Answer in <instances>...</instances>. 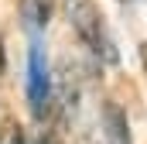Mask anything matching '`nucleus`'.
Returning <instances> with one entry per match:
<instances>
[{"label":"nucleus","instance_id":"obj_2","mask_svg":"<svg viewBox=\"0 0 147 144\" xmlns=\"http://www.w3.org/2000/svg\"><path fill=\"white\" fill-rule=\"evenodd\" d=\"M28 103L34 120L48 117L51 107V69H48V55L41 48V41H31L28 48Z\"/></svg>","mask_w":147,"mask_h":144},{"label":"nucleus","instance_id":"obj_1","mask_svg":"<svg viewBox=\"0 0 147 144\" xmlns=\"http://www.w3.org/2000/svg\"><path fill=\"white\" fill-rule=\"evenodd\" d=\"M65 17L72 24L75 38L99 58V62H116V45H113L106 21L92 0H65Z\"/></svg>","mask_w":147,"mask_h":144},{"label":"nucleus","instance_id":"obj_4","mask_svg":"<svg viewBox=\"0 0 147 144\" xmlns=\"http://www.w3.org/2000/svg\"><path fill=\"white\" fill-rule=\"evenodd\" d=\"M51 3L55 0H21V21L28 31H45L48 28V17H51Z\"/></svg>","mask_w":147,"mask_h":144},{"label":"nucleus","instance_id":"obj_6","mask_svg":"<svg viewBox=\"0 0 147 144\" xmlns=\"http://www.w3.org/2000/svg\"><path fill=\"white\" fill-rule=\"evenodd\" d=\"M120 3H130V0H120Z\"/></svg>","mask_w":147,"mask_h":144},{"label":"nucleus","instance_id":"obj_5","mask_svg":"<svg viewBox=\"0 0 147 144\" xmlns=\"http://www.w3.org/2000/svg\"><path fill=\"white\" fill-rule=\"evenodd\" d=\"M7 144H24V137H21V130H14V134L7 137Z\"/></svg>","mask_w":147,"mask_h":144},{"label":"nucleus","instance_id":"obj_3","mask_svg":"<svg viewBox=\"0 0 147 144\" xmlns=\"http://www.w3.org/2000/svg\"><path fill=\"white\" fill-rule=\"evenodd\" d=\"M96 144H130L127 113L116 103H103V113H99V141Z\"/></svg>","mask_w":147,"mask_h":144}]
</instances>
